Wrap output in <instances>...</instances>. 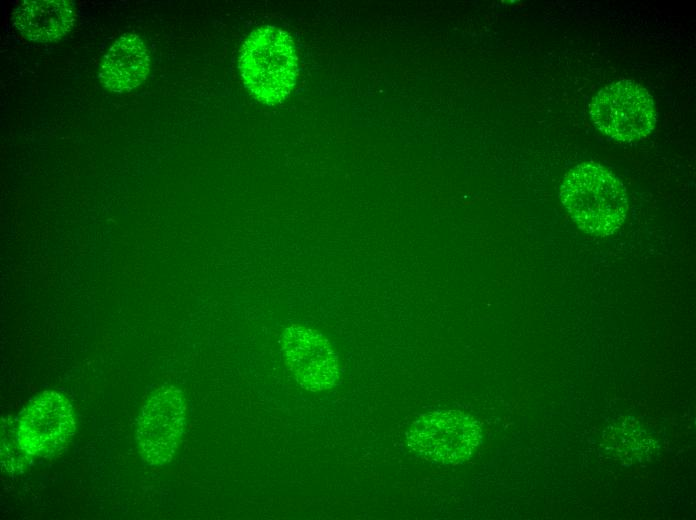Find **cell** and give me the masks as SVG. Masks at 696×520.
<instances>
[{"mask_svg": "<svg viewBox=\"0 0 696 520\" xmlns=\"http://www.w3.org/2000/svg\"><path fill=\"white\" fill-rule=\"evenodd\" d=\"M559 197L576 225L593 236L614 234L628 211L625 186L599 163L586 162L570 169L561 183Z\"/></svg>", "mask_w": 696, "mask_h": 520, "instance_id": "cell-1", "label": "cell"}, {"mask_svg": "<svg viewBox=\"0 0 696 520\" xmlns=\"http://www.w3.org/2000/svg\"><path fill=\"white\" fill-rule=\"evenodd\" d=\"M238 66L246 89L266 105L282 103L296 85V48L291 36L277 26L264 25L248 35L240 50Z\"/></svg>", "mask_w": 696, "mask_h": 520, "instance_id": "cell-2", "label": "cell"}, {"mask_svg": "<svg viewBox=\"0 0 696 520\" xmlns=\"http://www.w3.org/2000/svg\"><path fill=\"white\" fill-rule=\"evenodd\" d=\"M589 115L599 131L620 142L646 138L657 121L650 93L627 79L613 81L600 89L589 104Z\"/></svg>", "mask_w": 696, "mask_h": 520, "instance_id": "cell-3", "label": "cell"}, {"mask_svg": "<svg viewBox=\"0 0 696 520\" xmlns=\"http://www.w3.org/2000/svg\"><path fill=\"white\" fill-rule=\"evenodd\" d=\"M479 422L458 410L420 415L406 433L408 448L435 464L456 465L466 461L481 442Z\"/></svg>", "mask_w": 696, "mask_h": 520, "instance_id": "cell-4", "label": "cell"}, {"mask_svg": "<svg viewBox=\"0 0 696 520\" xmlns=\"http://www.w3.org/2000/svg\"><path fill=\"white\" fill-rule=\"evenodd\" d=\"M186 422L183 393L174 386L155 390L143 404L136 423V443L150 466L170 462L181 441Z\"/></svg>", "mask_w": 696, "mask_h": 520, "instance_id": "cell-5", "label": "cell"}, {"mask_svg": "<svg viewBox=\"0 0 696 520\" xmlns=\"http://www.w3.org/2000/svg\"><path fill=\"white\" fill-rule=\"evenodd\" d=\"M76 432L71 402L61 393L46 390L21 412L16 421L20 447L28 457H52L61 452Z\"/></svg>", "mask_w": 696, "mask_h": 520, "instance_id": "cell-6", "label": "cell"}, {"mask_svg": "<svg viewBox=\"0 0 696 520\" xmlns=\"http://www.w3.org/2000/svg\"><path fill=\"white\" fill-rule=\"evenodd\" d=\"M288 368L301 387L312 392L330 389L338 379V357L329 341L317 330L292 324L282 337Z\"/></svg>", "mask_w": 696, "mask_h": 520, "instance_id": "cell-7", "label": "cell"}, {"mask_svg": "<svg viewBox=\"0 0 696 520\" xmlns=\"http://www.w3.org/2000/svg\"><path fill=\"white\" fill-rule=\"evenodd\" d=\"M150 69L144 41L135 33L121 35L103 57L98 78L111 92H129L142 84Z\"/></svg>", "mask_w": 696, "mask_h": 520, "instance_id": "cell-8", "label": "cell"}, {"mask_svg": "<svg viewBox=\"0 0 696 520\" xmlns=\"http://www.w3.org/2000/svg\"><path fill=\"white\" fill-rule=\"evenodd\" d=\"M15 28L28 40L45 43L63 38L74 26L76 11L66 0H24L12 14Z\"/></svg>", "mask_w": 696, "mask_h": 520, "instance_id": "cell-9", "label": "cell"}, {"mask_svg": "<svg viewBox=\"0 0 696 520\" xmlns=\"http://www.w3.org/2000/svg\"><path fill=\"white\" fill-rule=\"evenodd\" d=\"M1 459L2 465L9 471H16L23 467V460L28 457L19 445L16 424L7 428L5 421L1 432Z\"/></svg>", "mask_w": 696, "mask_h": 520, "instance_id": "cell-10", "label": "cell"}]
</instances>
